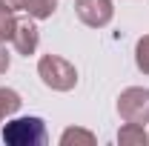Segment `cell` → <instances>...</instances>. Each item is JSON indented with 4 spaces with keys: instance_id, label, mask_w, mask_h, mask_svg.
<instances>
[{
    "instance_id": "12",
    "label": "cell",
    "mask_w": 149,
    "mask_h": 146,
    "mask_svg": "<svg viewBox=\"0 0 149 146\" xmlns=\"http://www.w3.org/2000/svg\"><path fill=\"white\" fill-rule=\"evenodd\" d=\"M9 63H12V60H9V52H6V46L0 43V74L9 69Z\"/></svg>"
},
{
    "instance_id": "6",
    "label": "cell",
    "mask_w": 149,
    "mask_h": 146,
    "mask_svg": "<svg viewBox=\"0 0 149 146\" xmlns=\"http://www.w3.org/2000/svg\"><path fill=\"white\" fill-rule=\"evenodd\" d=\"M118 143L120 146H146L149 135H146V129L141 126V123H126V126H120V132H118Z\"/></svg>"
},
{
    "instance_id": "7",
    "label": "cell",
    "mask_w": 149,
    "mask_h": 146,
    "mask_svg": "<svg viewBox=\"0 0 149 146\" xmlns=\"http://www.w3.org/2000/svg\"><path fill=\"white\" fill-rule=\"evenodd\" d=\"M20 106H23V100H20L17 92H15V89H6V86H0V123H3L6 117L17 115Z\"/></svg>"
},
{
    "instance_id": "11",
    "label": "cell",
    "mask_w": 149,
    "mask_h": 146,
    "mask_svg": "<svg viewBox=\"0 0 149 146\" xmlns=\"http://www.w3.org/2000/svg\"><path fill=\"white\" fill-rule=\"evenodd\" d=\"M135 66L149 77V35H143L135 43Z\"/></svg>"
},
{
    "instance_id": "3",
    "label": "cell",
    "mask_w": 149,
    "mask_h": 146,
    "mask_svg": "<svg viewBox=\"0 0 149 146\" xmlns=\"http://www.w3.org/2000/svg\"><path fill=\"white\" fill-rule=\"evenodd\" d=\"M118 115L123 117V123H149V89L143 86H129L120 92L118 97Z\"/></svg>"
},
{
    "instance_id": "10",
    "label": "cell",
    "mask_w": 149,
    "mask_h": 146,
    "mask_svg": "<svg viewBox=\"0 0 149 146\" xmlns=\"http://www.w3.org/2000/svg\"><path fill=\"white\" fill-rule=\"evenodd\" d=\"M15 26H17V17H15V12H12L6 3H0V43L12 40V32H15Z\"/></svg>"
},
{
    "instance_id": "1",
    "label": "cell",
    "mask_w": 149,
    "mask_h": 146,
    "mask_svg": "<svg viewBox=\"0 0 149 146\" xmlns=\"http://www.w3.org/2000/svg\"><path fill=\"white\" fill-rule=\"evenodd\" d=\"M37 77L52 92H72L77 86V69L60 55H43L37 60Z\"/></svg>"
},
{
    "instance_id": "4",
    "label": "cell",
    "mask_w": 149,
    "mask_h": 146,
    "mask_svg": "<svg viewBox=\"0 0 149 146\" xmlns=\"http://www.w3.org/2000/svg\"><path fill=\"white\" fill-rule=\"evenodd\" d=\"M74 12H77L80 23H86L89 29H103L115 17L112 0H74Z\"/></svg>"
},
{
    "instance_id": "5",
    "label": "cell",
    "mask_w": 149,
    "mask_h": 146,
    "mask_svg": "<svg viewBox=\"0 0 149 146\" xmlns=\"http://www.w3.org/2000/svg\"><path fill=\"white\" fill-rule=\"evenodd\" d=\"M37 43H40V29H37L35 17L17 20V26H15V32H12V46H15V52L23 55V57H32L37 52Z\"/></svg>"
},
{
    "instance_id": "9",
    "label": "cell",
    "mask_w": 149,
    "mask_h": 146,
    "mask_svg": "<svg viewBox=\"0 0 149 146\" xmlns=\"http://www.w3.org/2000/svg\"><path fill=\"white\" fill-rule=\"evenodd\" d=\"M77 146V143H83V146H95V135L89 132V129H80V126H69V129H63V135H60V146Z\"/></svg>"
},
{
    "instance_id": "2",
    "label": "cell",
    "mask_w": 149,
    "mask_h": 146,
    "mask_svg": "<svg viewBox=\"0 0 149 146\" xmlns=\"http://www.w3.org/2000/svg\"><path fill=\"white\" fill-rule=\"evenodd\" d=\"M46 140H49V132L40 117H15L3 126L6 146H43Z\"/></svg>"
},
{
    "instance_id": "8",
    "label": "cell",
    "mask_w": 149,
    "mask_h": 146,
    "mask_svg": "<svg viewBox=\"0 0 149 146\" xmlns=\"http://www.w3.org/2000/svg\"><path fill=\"white\" fill-rule=\"evenodd\" d=\"M23 12H29V17L35 20H46L57 12V0H26Z\"/></svg>"
},
{
    "instance_id": "13",
    "label": "cell",
    "mask_w": 149,
    "mask_h": 146,
    "mask_svg": "<svg viewBox=\"0 0 149 146\" xmlns=\"http://www.w3.org/2000/svg\"><path fill=\"white\" fill-rule=\"evenodd\" d=\"M0 3H6L12 12H17V9H23V3H26V0H0Z\"/></svg>"
}]
</instances>
